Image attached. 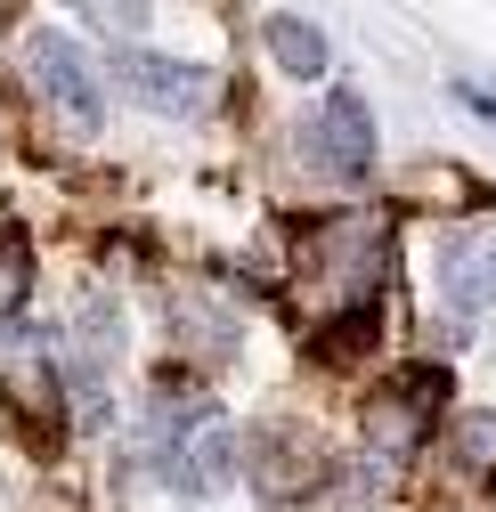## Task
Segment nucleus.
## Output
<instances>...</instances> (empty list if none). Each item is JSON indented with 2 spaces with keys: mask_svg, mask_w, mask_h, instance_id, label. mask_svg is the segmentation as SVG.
Listing matches in <instances>:
<instances>
[{
  "mask_svg": "<svg viewBox=\"0 0 496 512\" xmlns=\"http://www.w3.org/2000/svg\"><path fill=\"white\" fill-rule=\"evenodd\" d=\"M17 66H25V90L57 114L66 139H98L106 131V90H98V74H90V57H82L74 33H25Z\"/></svg>",
  "mask_w": 496,
  "mask_h": 512,
  "instance_id": "nucleus-1",
  "label": "nucleus"
},
{
  "mask_svg": "<svg viewBox=\"0 0 496 512\" xmlns=\"http://www.w3.org/2000/svg\"><path fill=\"white\" fill-rule=\"evenodd\" d=\"M122 98L131 106H147V114H163V122H196V114H212L220 106V74L212 66H196V57H163V49H122Z\"/></svg>",
  "mask_w": 496,
  "mask_h": 512,
  "instance_id": "nucleus-2",
  "label": "nucleus"
},
{
  "mask_svg": "<svg viewBox=\"0 0 496 512\" xmlns=\"http://www.w3.org/2000/svg\"><path fill=\"white\" fill-rule=\"evenodd\" d=\"M163 472V488L171 496H188V504H204V496H228L236 480H244V447H236V431L220 423V407L204 415V423H188L171 439V456L155 464Z\"/></svg>",
  "mask_w": 496,
  "mask_h": 512,
  "instance_id": "nucleus-3",
  "label": "nucleus"
},
{
  "mask_svg": "<svg viewBox=\"0 0 496 512\" xmlns=\"http://www.w3.org/2000/svg\"><path fill=\"white\" fill-rule=\"evenodd\" d=\"M440 399H448V374L440 366H407L399 382H383V391L366 399V439H375V456H391V464L415 456L431 415H440Z\"/></svg>",
  "mask_w": 496,
  "mask_h": 512,
  "instance_id": "nucleus-4",
  "label": "nucleus"
},
{
  "mask_svg": "<svg viewBox=\"0 0 496 512\" xmlns=\"http://www.w3.org/2000/svg\"><path fill=\"white\" fill-rule=\"evenodd\" d=\"M309 163H318L326 179L358 187L366 171H375V114H366L358 90H326L318 122H309Z\"/></svg>",
  "mask_w": 496,
  "mask_h": 512,
  "instance_id": "nucleus-5",
  "label": "nucleus"
},
{
  "mask_svg": "<svg viewBox=\"0 0 496 512\" xmlns=\"http://www.w3.org/2000/svg\"><path fill=\"white\" fill-rule=\"evenodd\" d=\"M440 293H448L456 317L496 309V228H456L440 244Z\"/></svg>",
  "mask_w": 496,
  "mask_h": 512,
  "instance_id": "nucleus-6",
  "label": "nucleus"
},
{
  "mask_svg": "<svg viewBox=\"0 0 496 512\" xmlns=\"http://www.w3.org/2000/svg\"><path fill=\"white\" fill-rule=\"evenodd\" d=\"M57 358H66V374H106L122 358V301L106 285L74 293V334L57 342Z\"/></svg>",
  "mask_w": 496,
  "mask_h": 512,
  "instance_id": "nucleus-7",
  "label": "nucleus"
},
{
  "mask_svg": "<svg viewBox=\"0 0 496 512\" xmlns=\"http://www.w3.org/2000/svg\"><path fill=\"white\" fill-rule=\"evenodd\" d=\"M261 49H269V66H277L285 82H318V74L334 66V41L309 25V17H293V9H277V17L261 25Z\"/></svg>",
  "mask_w": 496,
  "mask_h": 512,
  "instance_id": "nucleus-8",
  "label": "nucleus"
},
{
  "mask_svg": "<svg viewBox=\"0 0 496 512\" xmlns=\"http://www.w3.org/2000/svg\"><path fill=\"white\" fill-rule=\"evenodd\" d=\"M171 326H179V342H188L196 358H236V317L220 301H204V293H179L171 301Z\"/></svg>",
  "mask_w": 496,
  "mask_h": 512,
  "instance_id": "nucleus-9",
  "label": "nucleus"
},
{
  "mask_svg": "<svg viewBox=\"0 0 496 512\" xmlns=\"http://www.w3.org/2000/svg\"><path fill=\"white\" fill-rule=\"evenodd\" d=\"M66 9L82 17V33H98L114 49H139L147 41V0H66Z\"/></svg>",
  "mask_w": 496,
  "mask_h": 512,
  "instance_id": "nucleus-10",
  "label": "nucleus"
},
{
  "mask_svg": "<svg viewBox=\"0 0 496 512\" xmlns=\"http://www.w3.org/2000/svg\"><path fill=\"white\" fill-rule=\"evenodd\" d=\"M25 293H33V236L9 220L0 228V317H25Z\"/></svg>",
  "mask_w": 496,
  "mask_h": 512,
  "instance_id": "nucleus-11",
  "label": "nucleus"
},
{
  "mask_svg": "<svg viewBox=\"0 0 496 512\" xmlns=\"http://www.w3.org/2000/svg\"><path fill=\"white\" fill-rule=\"evenodd\" d=\"M456 447L480 456V464H496V423H488V415H464V423H456Z\"/></svg>",
  "mask_w": 496,
  "mask_h": 512,
  "instance_id": "nucleus-12",
  "label": "nucleus"
},
{
  "mask_svg": "<svg viewBox=\"0 0 496 512\" xmlns=\"http://www.w3.org/2000/svg\"><path fill=\"white\" fill-rule=\"evenodd\" d=\"M456 98H464V106H472L480 122H496V98H488V90H472V82H456Z\"/></svg>",
  "mask_w": 496,
  "mask_h": 512,
  "instance_id": "nucleus-13",
  "label": "nucleus"
},
{
  "mask_svg": "<svg viewBox=\"0 0 496 512\" xmlns=\"http://www.w3.org/2000/svg\"><path fill=\"white\" fill-rule=\"evenodd\" d=\"M277 512H334V504H318V496H277Z\"/></svg>",
  "mask_w": 496,
  "mask_h": 512,
  "instance_id": "nucleus-14",
  "label": "nucleus"
}]
</instances>
